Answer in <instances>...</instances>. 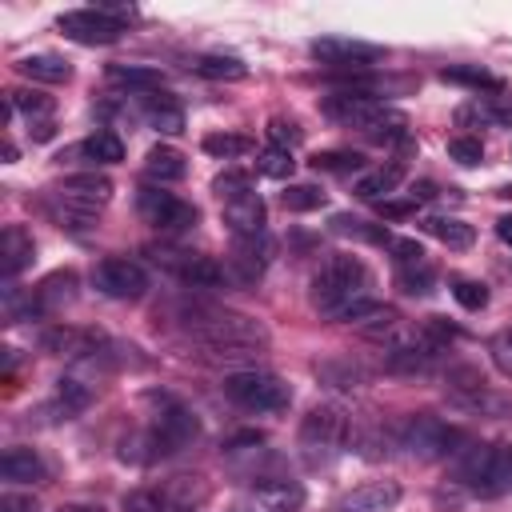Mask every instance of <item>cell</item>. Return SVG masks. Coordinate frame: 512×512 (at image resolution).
<instances>
[{
  "label": "cell",
  "mask_w": 512,
  "mask_h": 512,
  "mask_svg": "<svg viewBox=\"0 0 512 512\" xmlns=\"http://www.w3.org/2000/svg\"><path fill=\"white\" fill-rule=\"evenodd\" d=\"M188 332L200 344L204 360H212V364L256 368V360L268 352V328L244 312H232V308L200 304L196 312H188Z\"/></svg>",
  "instance_id": "cell-1"
},
{
  "label": "cell",
  "mask_w": 512,
  "mask_h": 512,
  "mask_svg": "<svg viewBox=\"0 0 512 512\" xmlns=\"http://www.w3.org/2000/svg\"><path fill=\"white\" fill-rule=\"evenodd\" d=\"M320 112L344 128H356L372 140H408V116L372 100L368 92H332L320 100Z\"/></svg>",
  "instance_id": "cell-2"
},
{
  "label": "cell",
  "mask_w": 512,
  "mask_h": 512,
  "mask_svg": "<svg viewBox=\"0 0 512 512\" xmlns=\"http://www.w3.org/2000/svg\"><path fill=\"white\" fill-rule=\"evenodd\" d=\"M364 296H368V268L356 256H328L312 276V304L332 320Z\"/></svg>",
  "instance_id": "cell-3"
},
{
  "label": "cell",
  "mask_w": 512,
  "mask_h": 512,
  "mask_svg": "<svg viewBox=\"0 0 512 512\" xmlns=\"http://www.w3.org/2000/svg\"><path fill=\"white\" fill-rule=\"evenodd\" d=\"M456 480L472 496L512 492V448L508 444H472L456 460Z\"/></svg>",
  "instance_id": "cell-4"
},
{
  "label": "cell",
  "mask_w": 512,
  "mask_h": 512,
  "mask_svg": "<svg viewBox=\"0 0 512 512\" xmlns=\"http://www.w3.org/2000/svg\"><path fill=\"white\" fill-rule=\"evenodd\" d=\"M344 440H348V416H344V408L340 404H316L300 420L296 448H300V456H304L308 468H324V464H332L344 452Z\"/></svg>",
  "instance_id": "cell-5"
},
{
  "label": "cell",
  "mask_w": 512,
  "mask_h": 512,
  "mask_svg": "<svg viewBox=\"0 0 512 512\" xmlns=\"http://www.w3.org/2000/svg\"><path fill=\"white\" fill-rule=\"evenodd\" d=\"M112 200V180L104 172H76L64 176V184L56 188V200H48L52 216L68 228H88V220Z\"/></svg>",
  "instance_id": "cell-6"
},
{
  "label": "cell",
  "mask_w": 512,
  "mask_h": 512,
  "mask_svg": "<svg viewBox=\"0 0 512 512\" xmlns=\"http://www.w3.org/2000/svg\"><path fill=\"white\" fill-rule=\"evenodd\" d=\"M396 440H400V448H404L408 456H416V460H444V456H456V452H460L464 432L452 428L448 420L432 416V412H416V416H408V420L400 424Z\"/></svg>",
  "instance_id": "cell-7"
},
{
  "label": "cell",
  "mask_w": 512,
  "mask_h": 512,
  "mask_svg": "<svg viewBox=\"0 0 512 512\" xmlns=\"http://www.w3.org/2000/svg\"><path fill=\"white\" fill-rule=\"evenodd\" d=\"M224 396L248 412H280L292 404V388L264 368H240L224 376Z\"/></svg>",
  "instance_id": "cell-8"
},
{
  "label": "cell",
  "mask_w": 512,
  "mask_h": 512,
  "mask_svg": "<svg viewBox=\"0 0 512 512\" xmlns=\"http://www.w3.org/2000/svg\"><path fill=\"white\" fill-rule=\"evenodd\" d=\"M196 432H200L196 416H192L184 404L164 400V408L156 412V420H152V428H148V436H144V444H148V460L180 452L184 444H192V440H196Z\"/></svg>",
  "instance_id": "cell-9"
},
{
  "label": "cell",
  "mask_w": 512,
  "mask_h": 512,
  "mask_svg": "<svg viewBox=\"0 0 512 512\" xmlns=\"http://www.w3.org/2000/svg\"><path fill=\"white\" fill-rule=\"evenodd\" d=\"M136 208H140V216H144L152 228L172 232V236L196 228V220H200L196 204H188V200H180L176 192H164V188H144V192L136 196Z\"/></svg>",
  "instance_id": "cell-10"
},
{
  "label": "cell",
  "mask_w": 512,
  "mask_h": 512,
  "mask_svg": "<svg viewBox=\"0 0 512 512\" xmlns=\"http://www.w3.org/2000/svg\"><path fill=\"white\" fill-rule=\"evenodd\" d=\"M92 284L108 300H140L148 292V272L128 256H104L92 268Z\"/></svg>",
  "instance_id": "cell-11"
},
{
  "label": "cell",
  "mask_w": 512,
  "mask_h": 512,
  "mask_svg": "<svg viewBox=\"0 0 512 512\" xmlns=\"http://www.w3.org/2000/svg\"><path fill=\"white\" fill-rule=\"evenodd\" d=\"M312 60L336 68V72H360L376 60H384V48L380 44H368V40H352V36H320L308 44Z\"/></svg>",
  "instance_id": "cell-12"
},
{
  "label": "cell",
  "mask_w": 512,
  "mask_h": 512,
  "mask_svg": "<svg viewBox=\"0 0 512 512\" xmlns=\"http://www.w3.org/2000/svg\"><path fill=\"white\" fill-rule=\"evenodd\" d=\"M152 260L164 264L180 284L188 288H220L228 280V272L212 260V256H200V252H180V248H152Z\"/></svg>",
  "instance_id": "cell-13"
},
{
  "label": "cell",
  "mask_w": 512,
  "mask_h": 512,
  "mask_svg": "<svg viewBox=\"0 0 512 512\" xmlns=\"http://www.w3.org/2000/svg\"><path fill=\"white\" fill-rule=\"evenodd\" d=\"M56 28L76 40V44H116L124 36V24H116L112 16H104L100 8H76V12H64L56 16Z\"/></svg>",
  "instance_id": "cell-14"
},
{
  "label": "cell",
  "mask_w": 512,
  "mask_h": 512,
  "mask_svg": "<svg viewBox=\"0 0 512 512\" xmlns=\"http://www.w3.org/2000/svg\"><path fill=\"white\" fill-rule=\"evenodd\" d=\"M336 320H344V324H352L360 336H368V340H384V336H392L396 332V324H400V312L392 308V304H380V300H372V296H364V300H356V304H348Z\"/></svg>",
  "instance_id": "cell-15"
},
{
  "label": "cell",
  "mask_w": 512,
  "mask_h": 512,
  "mask_svg": "<svg viewBox=\"0 0 512 512\" xmlns=\"http://www.w3.org/2000/svg\"><path fill=\"white\" fill-rule=\"evenodd\" d=\"M268 256H272V240L264 232L260 236H232V256H228L224 272L236 284H252V280H260Z\"/></svg>",
  "instance_id": "cell-16"
},
{
  "label": "cell",
  "mask_w": 512,
  "mask_h": 512,
  "mask_svg": "<svg viewBox=\"0 0 512 512\" xmlns=\"http://www.w3.org/2000/svg\"><path fill=\"white\" fill-rule=\"evenodd\" d=\"M396 500H400L396 480H364V484L348 488L344 496H336L328 512H388Z\"/></svg>",
  "instance_id": "cell-17"
},
{
  "label": "cell",
  "mask_w": 512,
  "mask_h": 512,
  "mask_svg": "<svg viewBox=\"0 0 512 512\" xmlns=\"http://www.w3.org/2000/svg\"><path fill=\"white\" fill-rule=\"evenodd\" d=\"M436 352H440V348H436L424 332H416V336H408V340L388 344V352H384V368L396 372V376H416V372H428V364L436 360Z\"/></svg>",
  "instance_id": "cell-18"
},
{
  "label": "cell",
  "mask_w": 512,
  "mask_h": 512,
  "mask_svg": "<svg viewBox=\"0 0 512 512\" xmlns=\"http://www.w3.org/2000/svg\"><path fill=\"white\" fill-rule=\"evenodd\" d=\"M32 260H36V240H32V232H28L24 224H8V228L0 232V272H4V280H16Z\"/></svg>",
  "instance_id": "cell-19"
},
{
  "label": "cell",
  "mask_w": 512,
  "mask_h": 512,
  "mask_svg": "<svg viewBox=\"0 0 512 512\" xmlns=\"http://www.w3.org/2000/svg\"><path fill=\"white\" fill-rule=\"evenodd\" d=\"M140 112H144V120L156 128V132H164V136H176V132H184V108H180V100L172 96V92H144L140 96Z\"/></svg>",
  "instance_id": "cell-20"
},
{
  "label": "cell",
  "mask_w": 512,
  "mask_h": 512,
  "mask_svg": "<svg viewBox=\"0 0 512 512\" xmlns=\"http://www.w3.org/2000/svg\"><path fill=\"white\" fill-rule=\"evenodd\" d=\"M252 504L260 512H300L304 508V488L296 480H264L252 488Z\"/></svg>",
  "instance_id": "cell-21"
},
{
  "label": "cell",
  "mask_w": 512,
  "mask_h": 512,
  "mask_svg": "<svg viewBox=\"0 0 512 512\" xmlns=\"http://www.w3.org/2000/svg\"><path fill=\"white\" fill-rule=\"evenodd\" d=\"M224 224L232 236H260L264 232V200L256 192L236 196L224 204Z\"/></svg>",
  "instance_id": "cell-22"
},
{
  "label": "cell",
  "mask_w": 512,
  "mask_h": 512,
  "mask_svg": "<svg viewBox=\"0 0 512 512\" xmlns=\"http://www.w3.org/2000/svg\"><path fill=\"white\" fill-rule=\"evenodd\" d=\"M0 476L12 480V484H44L48 480V464L32 448H8L0 456Z\"/></svg>",
  "instance_id": "cell-23"
},
{
  "label": "cell",
  "mask_w": 512,
  "mask_h": 512,
  "mask_svg": "<svg viewBox=\"0 0 512 512\" xmlns=\"http://www.w3.org/2000/svg\"><path fill=\"white\" fill-rule=\"evenodd\" d=\"M76 296V272H68V268H60V272H52V276H44L36 288H32V304H36V316H44V312H56V308H64L68 300Z\"/></svg>",
  "instance_id": "cell-24"
},
{
  "label": "cell",
  "mask_w": 512,
  "mask_h": 512,
  "mask_svg": "<svg viewBox=\"0 0 512 512\" xmlns=\"http://www.w3.org/2000/svg\"><path fill=\"white\" fill-rule=\"evenodd\" d=\"M96 344H100V336H92L84 328H68V324L40 332V348L56 352V356H88V352H96Z\"/></svg>",
  "instance_id": "cell-25"
},
{
  "label": "cell",
  "mask_w": 512,
  "mask_h": 512,
  "mask_svg": "<svg viewBox=\"0 0 512 512\" xmlns=\"http://www.w3.org/2000/svg\"><path fill=\"white\" fill-rule=\"evenodd\" d=\"M16 68H20V76H28V80H36V84H64V80L72 76V64H68L64 56H56V52L20 56Z\"/></svg>",
  "instance_id": "cell-26"
},
{
  "label": "cell",
  "mask_w": 512,
  "mask_h": 512,
  "mask_svg": "<svg viewBox=\"0 0 512 512\" xmlns=\"http://www.w3.org/2000/svg\"><path fill=\"white\" fill-rule=\"evenodd\" d=\"M188 68L204 80H244L248 76V64L228 52H196V56H188Z\"/></svg>",
  "instance_id": "cell-27"
},
{
  "label": "cell",
  "mask_w": 512,
  "mask_h": 512,
  "mask_svg": "<svg viewBox=\"0 0 512 512\" xmlns=\"http://www.w3.org/2000/svg\"><path fill=\"white\" fill-rule=\"evenodd\" d=\"M188 164H184V152H176L172 144H156L148 148L144 156V176L156 180V184H172V180H184Z\"/></svg>",
  "instance_id": "cell-28"
},
{
  "label": "cell",
  "mask_w": 512,
  "mask_h": 512,
  "mask_svg": "<svg viewBox=\"0 0 512 512\" xmlns=\"http://www.w3.org/2000/svg\"><path fill=\"white\" fill-rule=\"evenodd\" d=\"M400 180H404V164L392 160V164H384V168L360 176V180H356V196H360V200H388V192H396Z\"/></svg>",
  "instance_id": "cell-29"
},
{
  "label": "cell",
  "mask_w": 512,
  "mask_h": 512,
  "mask_svg": "<svg viewBox=\"0 0 512 512\" xmlns=\"http://www.w3.org/2000/svg\"><path fill=\"white\" fill-rule=\"evenodd\" d=\"M68 156H84V160H96V164H120L124 160V144H120L116 132H96L84 144H76Z\"/></svg>",
  "instance_id": "cell-30"
},
{
  "label": "cell",
  "mask_w": 512,
  "mask_h": 512,
  "mask_svg": "<svg viewBox=\"0 0 512 512\" xmlns=\"http://www.w3.org/2000/svg\"><path fill=\"white\" fill-rule=\"evenodd\" d=\"M108 80L112 84H124V88H140V96L164 88L160 68H136V64H108Z\"/></svg>",
  "instance_id": "cell-31"
},
{
  "label": "cell",
  "mask_w": 512,
  "mask_h": 512,
  "mask_svg": "<svg viewBox=\"0 0 512 512\" xmlns=\"http://www.w3.org/2000/svg\"><path fill=\"white\" fill-rule=\"evenodd\" d=\"M440 80L464 84V88H476V92H500V88H504L500 76H492V72H484V68H476V64H452V68L440 72Z\"/></svg>",
  "instance_id": "cell-32"
},
{
  "label": "cell",
  "mask_w": 512,
  "mask_h": 512,
  "mask_svg": "<svg viewBox=\"0 0 512 512\" xmlns=\"http://www.w3.org/2000/svg\"><path fill=\"white\" fill-rule=\"evenodd\" d=\"M424 228H428L440 244H448V248H468V244L476 240L472 224H464V220H456V216H428Z\"/></svg>",
  "instance_id": "cell-33"
},
{
  "label": "cell",
  "mask_w": 512,
  "mask_h": 512,
  "mask_svg": "<svg viewBox=\"0 0 512 512\" xmlns=\"http://www.w3.org/2000/svg\"><path fill=\"white\" fill-rule=\"evenodd\" d=\"M332 232H340V236H356V240H368V244H392V236H388L384 224H368V220L348 216V212H336V216H332Z\"/></svg>",
  "instance_id": "cell-34"
},
{
  "label": "cell",
  "mask_w": 512,
  "mask_h": 512,
  "mask_svg": "<svg viewBox=\"0 0 512 512\" xmlns=\"http://www.w3.org/2000/svg\"><path fill=\"white\" fill-rule=\"evenodd\" d=\"M200 148L208 156H216V160H236V156H244L252 148V140L248 136H236V132H208L200 140Z\"/></svg>",
  "instance_id": "cell-35"
},
{
  "label": "cell",
  "mask_w": 512,
  "mask_h": 512,
  "mask_svg": "<svg viewBox=\"0 0 512 512\" xmlns=\"http://www.w3.org/2000/svg\"><path fill=\"white\" fill-rule=\"evenodd\" d=\"M396 284H400V292H408V296H428L432 284H436V272H432L428 260H420V264H404V268L396 272Z\"/></svg>",
  "instance_id": "cell-36"
},
{
  "label": "cell",
  "mask_w": 512,
  "mask_h": 512,
  "mask_svg": "<svg viewBox=\"0 0 512 512\" xmlns=\"http://www.w3.org/2000/svg\"><path fill=\"white\" fill-rule=\"evenodd\" d=\"M164 496H168L180 512H188L192 504H200V500L208 496V488H204V480H200V476H176V480L164 488Z\"/></svg>",
  "instance_id": "cell-37"
},
{
  "label": "cell",
  "mask_w": 512,
  "mask_h": 512,
  "mask_svg": "<svg viewBox=\"0 0 512 512\" xmlns=\"http://www.w3.org/2000/svg\"><path fill=\"white\" fill-rule=\"evenodd\" d=\"M308 164H312L316 172H356V168L364 164V156L352 152V148H328V152H316Z\"/></svg>",
  "instance_id": "cell-38"
},
{
  "label": "cell",
  "mask_w": 512,
  "mask_h": 512,
  "mask_svg": "<svg viewBox=\"0 0 512 512\" xmlns=\"http://www.w3.org/2000/svg\"><path fill=\"white\" fill-rule=\"evenodd\" d=\"M12 108H20V112H28V120H36V116H52V100L44 96V92H32V88H8V112Z\"/></svg>",
  "instance_id": "cell-39"
},
{
  "label": "cell",
  "mask_w": 512,
  "mask_h": 512,
  "mask_svg": "<svg viewBox=\"0 0 512 512\" xmlns=\"http://www.w3.org/2000/svg\"><path fill=\"white\" fill-rule=\"evenodd\" d=\"M292 168H296V160H292V152H284V148H264V152L256 156V172L268 176V180H288Z\"/></svg>",
  "instance_id": "cell-40"
},
{
  "label": "cell",
  "mask_w": 512,
  "mask_h": 512,
  "mask_svg": "<svg viewBox=\"0 0 512 512\" xmlns=\"http://www.w3.org/2000/svg\"><path fill=\"white\" fill-rule=\"evenodd\" d=\"M280 200H284L288 212H312V208L324 204V192H320L316 184H288V188L280 192Z\"/></svg>",
  "instance_id": "cell-41"
},
{
  "label": "cell",
  "mask_w": 512,
  "mask_h": 512,
  "mask_svg": "<svg viewBox=\"0 0 512 512\" xmlns=\"http://www.w3.org/2000/svg\"><path fill=\"white\" fill-rule=\"evenodd\" d=\"M88 400H92V392H88V388H84V384H80L76 376H64V380L56 384V408H60L64 416L80 412V408H84Z\"/></svg>",
  "instance_id": "cell-42"
},
{
  "label": "cell",
  "mask_w": 512,
  "mask_h": 512,
  "mask_svg": "<svg viewBox=\"0 0 512 512\" xmlns=\"http://www.w3.org/2000/svg\"><path fill=\"white\" fill-rule=\"evenodd\" d=\"M124 512H180L164 492L156 488H140V492H128L124 496Z\"/></svg>",
  "instance_id": "cell-43"
},
{
  "label": "cell",
  "mask_w": 512,
  "mask_h": 512,
  "mask_svg": "<svg viewBox=\"0 0 512 512\" xmlns=\"http://www.w3.org/2000/svg\"><path fill=\"white\" fill-rule=\"evenodd\" d=\"M212 192L228 204V200H236V196H248V192H252V176H248V172H236V168H224V172L212 180Z\"/></svg>",
  "instance_id": "cell-44"
},
{
  "label": "cell",
  "mask_w": 512,
  "mask_h": 512,
  "mask_svg": "<svg viewBox=\"0 0 512 512\" xmlns=\"http://www.w3.org/2000/svg\"><path fill=\"white\" fill-rule=\"evenodd\" d=\"M268 140H272V148H284V152H292V148L304 140V132H300V124H296V120L272 116V120H268Z\"/></svg>",
  "instance_id": "cell-45"
},
{
  "label": "cell",
  "mask_w": 512,
  "mask_h": 512,
  "mask_svg": "<svg viewBox=\"0 0 512 512\" xmlns=\"http://www.w3.org/2000/svg\"><path fill=\"white\" fill-rule=\"evenodd\" d=\"M452 296H456V304H464L468 312H480V308L488 304V288H484L480 280H452Z\"/></svg>",
  "instance_id": "cell-46"
},
{
  "label": "cell",
  "mask_w": 512,
  "mask_h": 512,
  "mask_svg": "<svg viewBox=\"0 0 512 512\" xmlns=\"http://www.w3.org/2000/svg\"><path fill=\"white\" fill-rule=\"evenodd\" d=\"M448 156L456 160V164H480L484 160V144L476 140V136H456V140H448Z\"/></svg>",
  "instance_id": "cell-47"
},
{
  "label": "cell",
  "mask_w": 512,
  "mask_h": 512,
  "mask_svg": "<svg viewBox=\"0 0 512 512\" xmlns=\"http://www.w3.org/2000/svg\"><path fill=\"white\" fill-rule=\"evenodd\" d=\"M488 352H492V360H496V368H500L504 376H512V328H504V332H496V336L488 340Z\"/></svg>",
  "instance_id": "cell-48"
},
{
  "label": "cell",
  "mask_w": 512,
  "mask_h": 512,
  "mask_svg": "<svg viewBox=\"0 0 512 512\" xmlns=\"http://www.w3.org/2000/svg\"><path fill=\"white\" fill-rule=\"evenodd\" d=\"M388 248L396 252V264H400V268H404V264H420V260H424V248H420L416 240H392Z\"/></svg>",
  "instance_id": "cell-49"
},
{
  "label": "cell",
  "mask_w": 512,
  "mask_h": 512,
  "mask_svg": "<svg viewBox=\"0 0 512 512\" xmlns=\"http://www.w3.org/2000/svg\"><path fill=\"white\" fill-rule=\"evenodd\" d=\"M0 512H40V504H36V496L4 492V496H0Z\"/></svg>",
  "instance_id": "cell-50"
},
{
  "label": "cell",
  "mask_w": 512,
  "mask_h": 512,
  "mask_svg": "<svg viewBox=\"0 0 512 512\" xmlns=\"http://www.w3.org/2000/svg\"><path fill=\"white\" fill-rule=\"evenodd\" d=\"M92 8H100L104 16H112L116 24H124L128 28V20H136V8L132 4H112V0H100V4H92Z\"/></svg>",
  "instance_id": "cell-51"
},
{
  "label": "cell",
  "mask_w": 512,
  "mask_h": 512,
  "mask_svg": "<svg viewBox=\"0 0 512 512\" xmlns=\"http://www.w3.org/2000/svg\"><path fill=\"white\" fill-rule=\"evenodd\" d=\"M260 444H264V432H236L232 440H224V452H248Z\"/></svg>",
  "instance_id": "cell-52"
},
{
  "label": "cell",
  "mask_w": 512,
  "mask_h": 512,
  "mask_svg": "<svg viewBox=\"0 0 512 512\" xmlns=\"http://www.w3.org/2000/svg\"><path fill=\"white\" fill-rule=\"evenodd\" d=\"M412 208H416V200H380V216H388V220H400Z\"/></svg>",
  "instance_id": "cell-53"
},
{
  "label": "cell",
  "mask_w": 512,
  "mask_h": 512,
  "mask_svg": "<svg viewBox=\"0 0 512 512\" xmlns=\"http://www.w3.org/2000/svg\"><path fill=\"white\" fill-rule=\"evenodd\" d=\"M52 132H56V124H52V120H32V128H28V136H32V140H52Z\"/></svg>",
  "instance_id": "cell-54"
},
{
  "label": "cell",
  "mask_w": 512,
  "mask_h": 512,
  "mask_svg": "<svg viewBox=\"0 0 512 512\" xmlns=\"http://www.w3.org/2000/svg\"><path fill=\"white\" fill-rule=\"evenodd\" d=\"M428 196H436V184H432V180H420V184H412V192H408V200H428Z\"/></svg>",
  "instance_id": "cell-55"
},
{
  "label": "cell",
  "mask_w": 512,
  "mask_h": 512,
  "mask_svg": "<svg viewBox=\"0 0 512 512\" xmlns=\"http://www.w3.org/2000/svg\"><path fill=\"white\" fill-rule=\"evenodd\" d=\"M496 236L512 248V216H500V220H496Z\"/></svg>",
  "instance_id": "cell-56"
},
{
  "label": "cell",
  "mask_w": 512,
  "mask_h": 512,
  "mask_svg": "<svg viewBox=\"0 0 512 512\" xmlns=\"http://www.w3.org/2000/svg\"><path fill=\"white\" fill-rule=\"evenodd\" d=\"M492 120L496 124H512V100L508 104H492Z\"/></svg>",
  "instance_id": "cell-57"
},
{
  "label": "cell",
  "mask_w": 512,
  "mask_h": 512,
  "mask_svg": "<svg viewBox=\"0 0 512 512\" xmlns=\"http://www.w3.org/2000/svg\"><path fill=\"white\" fill-rule=\"evenodd\" d=\"M56 512H104L100 504H80V500H72V504H60Z\"/></svg>",
  "instance_id": "cell-58"
},
{
  "label": "cell",
  "mask_w": 512,
  "mask_h": 512,
  "mask_svg": "<svg viewBox=\"0 0 512 512\" xmlns=\"http://www.w3.org/2000/svg\"><path fill=\"white\" fill-rule=\"evenodd\" d=\"M496 196H504V200H512V184H504V188H496Z\"/></svg>",
  "instance_id": "cell-59"
}]
</instances>
